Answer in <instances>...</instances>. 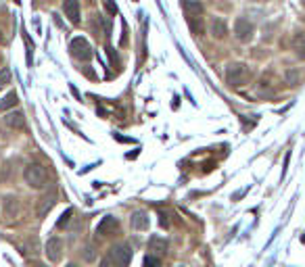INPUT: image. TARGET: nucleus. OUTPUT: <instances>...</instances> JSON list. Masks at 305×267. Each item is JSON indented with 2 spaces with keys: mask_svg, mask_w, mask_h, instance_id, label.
I'll list each match as a JSON object with an SVG mask.
<instances>
[{
  "mask_svg": "<svg viewBox=\"0 0 305 267\" xmlns=\"http://www.w3.org/2000/svg\"><path fill=\"white\" fill-rule=\"evenodd\" d=\"M23 180L34 190H44L46 184H48V173H46V169L42 165L30 163V165H25V169H23Z\"/></svg>",
  "mask_w": 305,
  "mask_h": 267,
  "instance_id": "nucleus-1",
  "label": "nucleus"
},
{
  "mask_svg": "<svg viewBox=\"0 0 305 267\" xmlns=\"http://www.w3.org/2000/svg\"><path fill=\"white\" fill-rule=\"evenodd\" d=\"M247 79H249V67L247 65L232 63V65H228V69H226V82L234 88L247 84Z\"/></svg>",
  "mask_w": 305,
  "mask_h": 267,
  "instance_id": "nucleus-2",
  "label": "nucleus"
},
{
  "mask_svg": "<svg viewBox=\"0 0 305 267\" xmlns=\"http://www.w3.org/2000/svg\"><path fill=\"white\" fill-rule=\"evenodd\" d=\"M109 259L115 267H128L132 261V248L128 244H115L109 251Z\"/></svg>",
  "mask_w": 305,
  "mask_h": 267,
  "instance_id": "nucleus-3",
  "label": "nucleus"
},
{
  "mask_svg": "<svg viewBox=\"0 0 305 267\" xmlns=\"http://www.w3.org/2000/svg\"><path fill=\"white\" fill-rule=\"evenodd\" d=\"M69 50H71V55L75 59L80 61H90L92 59V48L86 38H82V35H77V38L71 40V44H69Z\"/></svg>",
  "mask_w": 305,
  "mask_h": 267,
  "instance_id": "nucleus-4",
  "label": "nucleus"
},
{
  "mask_svg": "<svg viewBox=\"0 0 305 267\" xmlns=\"http://www.w3.org/2000/svg\"><path fill=\"white\" fill-rule=\"evenodd\" d=\"M234 33H237V38H238L240 42H251V40H253L255 28H253V23H251L249 19L240 17V19L234 21Z\"/></svg>",
  "mask_w": 305,
  "mask_h": 267,
  "instance_id": "nucleus-5",
  "label": "nucleus"
},
{
  "mask_svg": "<svg viewBox=\"0 0 305 267\" xmlns=\"http://www.w3.org/2000/svg\"><path fill=\"white\" fill-rule=\"evenodd\" d=\"M63 13L73 25L80 23V2L77 0H63Z\"/></svg>",
  "mask_w": 305,
  "mask_h": 267,
  "instance_id": "nucleus-6",
  "label": "nucleus"
},
{
  "mask_svg": "<svg viewBox=\"0 0 305 267\" xmlns=\"http://www.w3.org/2000/svg\"><path fill=\"white\" fill-rule=\"evenodd\" d=\"M119 228V221L113 217V215H107V217H102L101 221H99V226H97V234H101V236H109V234H113L115 230Z\"/></svg>",
  "mask_w": 305,
  "mask_h": 267,
  "instance_id": "nucleus-7",
  "label": "nucleus"
},
{
  "mask_svg": "<svg viewBox=\"0 0 305 267\" xmlns=\"http://www.w3.org/2000/svg\"><path fill=\"white\" fill-rule=\"evenodd\" d=\"M130 224H132V228L138 230V232H144V230H149V224H151L149 213H146V211H134L132 217H130Z\"/></svg>",
  "mask_w": 305,
  "mask_h": 267,
  "instance_id": "nucleus-8",
  "label": "nucleus"
},
{
  "mask_svg": "<svg viewBox=\"0 0 305 267\" xmlns=\"http://www.w3.org/2000/svg\"><path fill=\"white\" fill-rule=\"evenodd\" d=\"M61 255H63V242L59 238H48L46 242V257L50 261H59Z\"/></svg>",
  "mask_w": 305,
  "mask_h": 267,
  "instance_id": "nucleus-9",
  "label": "nucleus"
},
{
  "mask_svg": "<svg viewBox=\"0 0 305 267\" xmlns=\"http://www.w3.org/2000/svg\"><path fill=\"white\" fill-rule=\"evenodd\" d=\"M209 32H211L213 38L222 40V38H226V33H228V25H226V21L220 19V17H213V19L209 21Z\"/></svg>",
  "mask_w": 305,
  "mask_h": 267,
  "instance_id": "nucleus-10",
  "label": "nucleus"
},
{
  "mask_svg": "<svg viewBox=\"0 0 305 267\" xmlns=\"http://www.w3.org/2000/svg\"><path fill=\"white\" fill-rule=\"evenodd\" d=\"M4 123L13 130H23L25 128V115L21 111H11L4 115Z\"/></svg>",
  "mask_w": 305,
  "mask_h": 267,
  "instance_id": "nucleus-11",
  "label": "nucleus"
},
{
  "mask_svg": "<svg viewBox=\"0 0 305 267\" xmlns=\"http://www.w3.org/2000/svg\"><path fill=\"white\" fill-rule=\"evenodd\" d=\"M55 202H57V192L52 190L50 194H46V197H42L40 199V207H38V217H46L50 209L55 207Z\"/></svg>",
  "mask_w": 305,
  "mask_h": 267,
  "instance_id": "nucleus-12",
  "label": "nucleus"
},
{
  "mask_svg": "<svg viewBox=\"0 0 305 267\" xmlns=\"http://www.w3.org/2000/svg\"><path fill=\"white\" fill-rule=\"evenodd\" d=\"M188 19V28L195 35H203L205 33V21L201 15H193V17H186Z\"/></svg>",
  "mask_w": 305,
  "mask_h": 267,
  "instance_id": "nucleus-13",
  "label": "nucleus"
},
{
  "mask_svg": "<svg viewBox=\"0 0 305 267\" xmlns=\"http://www.w3.org/2000/svg\"><path fill=\"white\" fill-rule=\"evenodd\" d=\"M182 8H184L186 17H193V15H203V4L199 0H184L182 2Z\"/></svg>",
  "mask_w": 305,
  "mask_h": 267,
  "instance_id": "nucleus-14",
  "label": "nucleus"
},
{
  "mask_svg": "<svg viewBox=\"0 0 305 267\" xmlns=\"http://www.w3.org/2000/svg\"><path fill=\"white\" fill-rule=\"evenodd\" d=\"M17 104H19V96H17V92H8L4 99H0V111H11Z\"/></svg>",
  "mask_w": 305,
  "mask_h": 267,
  "instance_id": "nucleus-15",
  "label": "nucleus"
},
{
  "mask_svg": "<svg viewBox=\"0 0 305 267\" xmlns=\"http://www.w3.org/2000/svg\"><path fill=\"white\" fill-rule=\"evenodd\" d=\"M293 48L297 50V55L301 59H305V33H297L293 38Z\"/></svg>",
  "mask_w": 305,
  "mask_h": 267,
  "instance_id": "nucleus-16",
  "label": "nucleus"
},
{
  "mask_svg": "<svg viewBox=\"0 0 305 267\" xmlns=\"http://www.w3.org/2000/svg\"><path fill=\"white\" fill-rule=\"evenodd\" d=\"M149 246H151V251H155V253H165V251H168V242L161 240V238H157V236L151 238Z\"/></svg>",
  "mask_w": 305,
  "mask_h": 267,
  "instance_id": "nucleus-17",
  "label": "nucleus"
},
{
  "mask_svg": "<svg viewBox=\"0 0 305 267\" xmlns=\"http://www.w3.org/2000/svg\"><path fill=\"white\" fill-rule=\"evenodd\" d=\"M71 215H73V209H67V211L63 213V215L59 217V221H57V228H59V230H63V228L69 224V219H71Z\"/></svg>",
  "mask_w": 305,
  "mask_h": 267,
  "instance_id": "nucleus-18",
  "label": "nucleus"
},
{
  "mask_svg": "<svg viewBox=\"0 0 305 267\" xmlns=\"http://www.w3.org/2000/svg\"><path fill=\"white\" fill-rule=\"evenodd\" d=\"M6 84H11V69H0V88H4Z\"/></svg>",
  "mask_w": 305,
  "mask_h": 267,
  "instance_id": "nucleus-19",
  "label": "nucleus"
},
{
  "mask_svg": "<svg viewBox=\"0 0 305 267\" xmlns=\"http://www.w3.org/2000/svg\"><path fill=\"white\" fill-rule=\"evenodd\" d=\"M144 267H161V259L159 257H155V255H149L144 259Z\"/></svg>",
  "mask_w": 305,
  "mask_h": 267,
  "instance_id": "nucleus-20",
  "label": "nucleus"
},
{
  "mask_svg": "<svg viewBox=\"0 0 305 267\" xmlns=\"http://www.w3.org/2000/svg\"><path fill=\"white\" fill-rule=\"evenodd\" d=\"M286 82H289L291 86H297V82H299V73L297 71H286Z\"/></svg>",
  "mask_w": 305,
  "mask_h": 267,
  "instance_id": "nucleus-21",
  "label": "nucleus"
},
{
  "mask_svg": "<svg viewBox=\"0 0 305 267\" xmlns=\"http://www.w3.org/2000/svg\"><path fill=\"white\" fill-rule=\"evenodd\" d=\"M84 259H86V261H94V259H97L94 246H86V248H84Z\"/></svg>",
  "mask_w": 305,
  "mask_h": 267,
  "instance_id": "nucleus-22",
  "label": "nucleus"
},
{
  "mask_svg": "<svg viewBox=\"0 0 305 267\" xmlns=\"http://www.w3.org/2000/svg\"><path fill=\"white\" fill-rule=\"evenodd\" d=\"M104 6H107V8H109V13H111V15H115V13H117V6H115V4H113V2H111V0H104Z\"/></svg>",
  "mask_w": 305,
  "mask_h": 267,
  "instance_id": "nucleus-23",
  "label": "nucleus"
},
{
  "mask_svg": "<svg viewBox=\"0 0 305 267\" xmlns=\"http://www.w3.org/2000/svg\"><path fill=\"white\" fill-rule=\"evenodd\" d=\"M159 217H161V226H163V228H169V219H168V215H165V213H161Z\"/></svg>",
  "mask_w": 305,
  "mask_h": 267,
  "instance_id": "nucleus-24",
  "label": "nucleus"
},
{
  "mask_svg": "<svg viewBox=\"0 0 305 267\" xmlns=\"http://www.w3.org/2000/svg\"><path fill=\"white\" fill-rule=\"evenodd\" d=\"M32 267H46V265H42V263H38V261H34Z\"/></svg>",
  "mask_w": 305,
  "mask_h": 267,
  "instance_id": "nucleus-25",
  "label": "nucleus"
},
{
  "mask_svg": "<svg viewBox=\"0 0 305 267\" xmlns=\"http://www.w3.org/2000/svg\"><path fill=\"white\" fill-rule=\"evenodd\" d=\"M2 40H4V38H2V32H0V44H2Z\"/></svg>",
  "mask_w": 305,
  "mask_h": 267,
  "instance_id": "nucleus-26",
  "label": "nucleus"
},
{
  "mask_svg": "<svg viewBox=\"0 0 305 267\" xmlns=\"http://www.w3.org/2000/svg\"><path fill=\"white\" fill-rule=\"evenodd\" d=\"M67 267H77V265H73V263H69V265H67Z\"/></svg>",
  "mask_w": 305,
  "mask_h": 267,
  "instance_id": "nucleus-27",
  "label": "nucleus"
},
{
  "mask_svg": "<svg viewBox=\"0 0 305 267\" xmlns=\"http://www.w3.org/2000/svg\"><path fill=\"white\" fill-rule=\"evenodd\" d=\"M15 2H19V0H15Z\"/></svg>",
  "mask_w": 305,
  "mask_h": 267,
  "instance_id": "nucleus-28",
  "label": "nucleus"
}]
</instances>
